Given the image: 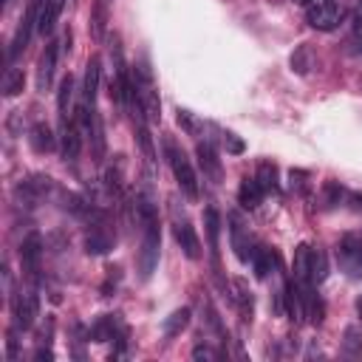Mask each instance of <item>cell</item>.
I'll list each match as a JSON object with an SVG mask.
<instances>
[{"label":"cell","instance_id":"obj_10","mask_svg":"<svg viewBox=\"0 0 362 362\" xmlns=\"http://www.w3.org/2000/svg\"><path fill=\"white\" fill-rule=\"evenodd\" d=\"M195 156H198L201 173H204L212 184H221V181H223V164H221V158H218V150L204 139V141L195 144Z\"/></svg>","mask_w":362,"mask_h":362},{"label":"cell","instance_id":"obj_15","mask_svg":"<svg viewBox=\"0 0 362 362\" xmlns=\"http://www.w3.org/2000/svg\"><path fill=\"white\" fill-rule=\"evenodd\" d=\"M65 3H68V0H42V6H40V20H37V31H40L42 37H48V34L54 31V25L59 23V14H62Z\"/></svg>","mask_w":362,"mask_h":362},{"label":"cell","instance_id":"obj_31","mask_svg":"<svg viewBox=\"0 0 362 362\" xmlns=\"http://www.w3.org/2000/svg\"><path fill=\"white\" fill-rule=\"evenodd\" d=\"M223 144H226V153H232V156H240L243 153V141L235 133H223Z\"/></svg>","mask_w":362,"mask_h":362},{"label":"cell","instance_id":"obj_4","mask_svg":"<svg viewBox=\"0 0 362 362\" xmlns=\"http://www.w3.org/2000/svg\"><path fill=\"white\" fill-rule=\"evenodd\" d=\"M342 3L339 0H308L305 3V20L317 31H334L342 23Z\"/></svg>","mask_w":362,"mask_h":362},{"label":"cell","instance_id":"obj_28","mask_svg":"<svg viewBox=\"0 0 362 362\" xmlns=\"http://www.w3.org/2000/svg\"><path fill=\"white\" fill-rule=\"evenodd\" d=\"M325 277H328V257H325L322 249H314V255H311V283L320 286Z\"/></svg>","mask_w":362,"mask_h":362},{"label":"cell","instance_id":"obj_30","mask_svg":"<svg viewBox=\"0 0 362 362\" xmlns=\"http://www.w3.org/2000/svg\"><path fill=\"white\" fill-rule=\"evenodd\" d=\"M175 119H178V124H181V127H184L189 136H201L204 124H201V122H198V119H195L189 110H181V107H178V116H175Z\"/></svg>","mask_w":362,"mask_h":362},{"label":"cell","instance_id":"obj_11","mask_svg":"<svg viewBox=\"0 0 362 362\" xmlns=\"http://www.w3.org/2000/svg\"><path fill=\"white\" fill-rule=\"evenodd\" d=\"M82 130H79V124H76V119L71 116L65 124H59V141H62V158L65 161H76L79 158V150H82Z\"/></svg>","mask_w":362,"mask_h":362},{"label":"cell","instance_id":"obj_3","mask_svg":"<svg viewBox=\"0 0 362 362\" xmlns=\"http://www.w3.org/2000/svg\"><path fill=\"white\" fill-rule=\"evenodd\" d=\"M130 76H133V90H136V96H139L147 119L150 122H158L161 119V99H158V88H156V79H153L150 65L147 62H139Z\"/></svg>","mask_w":362,"mask_h":362},{"label":"cell","instance_id":"obj_6","mask_svg":"<svg viewBox=\"0 0 362 362\" xmlns=\"http://www.w3.org/2000/svg\"><path fill=\"white\" fill-rule=\"evenodd\" d=\"M11 308H14V328L17 331H28L34 325L37 314H40V297H37V291L34 288H20L17 297H14V303H11Z\"/></svg>","mask_w":362,"mask_h":362},{"label":"cell","instance_id":"obj_2","mask_svg":"<svg viewBox=\"0 0 362 362\" xmlns=\"http://www.w3.org/2000/svg\"><path fill=\"white\" fill-rule=\"evenodd\" d=\"M164 156H167V164H170V170H173V175H175V184H178V189L189 198V201H195L198 198V175H195V170H192V161L187 158V153L178 147V141L173 139V136H164Z\"/></svg>","mask_w":362,"mask_h":362},{"label":"cell","instance_id":"obj_23","mask_svg":"<svg viewBox=\"0 0 362 362\" xmlns=\"http://www.w3.org/2000/svg\"><path fill=\"white\" fill-rule=\"evenodd\" d=\"M107 14H110V0H96L93 14H90V31L96 40L105 37V25H107Z\"/></svg>","mask_w":362,"mask_h":362},{"label":"cell","instance_id":"obj_32","mask_svg":"<svg viewBox=\"0 0 362 362\" xmlns=\"http://www.w3.org/2000/svg\"><path fill=\"white\" fill-rule=\"evenodd\" d=\"M192 359H221V354L209 345H195L192 348Z\"/></svg>","mask_w":362,"mask_h":362},{"label":"cell","instance_id":"obj_16","mask_svg":"<svg viewBox=\"0 0 362 362\" xmlns=\"http://www.w3.org/2000/svg\"><path fill=\"white\" fill-rule=\"evenodd\" d=\"M263 187H260V181L252 175H246L243 181H240V187H238V204L243 206V209H257L260 206V201H263Z\"/></svg>","mask_w":362,"mask_h":362},{"label":"cell","instance_id":"obj_19","mask_svg":"<svg viewBox=\"0 0 362 362\" xmlns=\"http://www.w3.org/2000/svg\"><path fill=\"white\" fill-rule=\"evenodd\" d=\"M311 255L314 249L308 243H300L294 249V280L297 283H311Z\"/></svg>","mask_w":362,"mask_h":362},{"label":"cell","instance_id":"obj_7","mask_svg":"<svg viewBox=\"0 0 362 362\" xmlns=\"http://www.w3.org/2000/svg\"><path fill=\"white\" fill-rule=\"evenodd\" d=\"M229 240H232V249H235L238 260L240 263H252V255H255L257 246H255V240L249 235V226L243 223V218L238 212L229 215Z\"/></svg>","mask_w":362,"mask_h":362},{"label":"cell","instance_id":"obj_12","mask_svg":"<svg viewBox=\"0 0 362 362\" xmlns=\"http://www.w3.org/2000/svg\"><path fill=\"white\" fill-rule=\"evenodd\" d=\"M173 235L181 246V252L189 257V260H201V240L195 235V226L189 221H175L173 223Z\"/></svg>","mask_w":362,"mask_h":362},{"label":"cell","instance_id":"obj_21","mask_svg":"<svg viewBox=\"0 0 362 362\" xmlns=\"http://www.w3.org/2000/svg\"><path fill=\"white\" fill-rule=\"evenodd\" d=\"M71 99H74V76H62L59 82V90H57V110H59V124H65L71 119L68 107H71Z\"/></svg>","mask_w":362,"mask_h":362},{"label":"cell","instance_id":"obj_14","mask_svg":"<svg viewBox=\"0 0 362 362\" xmlns=\"http://www.w3.org/2000/svg\"><path fill=\"white\" fill-rule=\"evenodd\" d=\"M99 79H102V62H99V57H90L88 59V68H85V88H82V102L90 107V110H96V93H99Z\"/></svg>","mask_w":362,"mask_h":362},{"label":"cell","instance_id":"obj_17","mask_svg":"<svg viewBox=\"0 0 362 362\" xmlns=\"http://www.w3.org/2000/svg\"><path fill=\"white\" fill-rule=\"evenodd\" d=\"M277 263H280V257H277V252L269 249V246H257L255 255H252V266H255V274H257L260 280H266V277L277 269Z\"/></svg>","mask_w":362,"mask_h":362},{"label":"cell","instance_id":"obj_5","mask_svg":"<svg viewBox=\"0 0 362 362\" xmlns=\"http://www.w3.org/2000/svg\"><path fill=\"white\" fill-rule=\"evenodd\" d=\"M40 6H42V0H28V6H25V14L20 17V25H17L14 37H11L8 59H17V57H20V51H25L28 40H31V31H37V20H40Z\"/></svg>","mask_w":362,"mask_h":362},{"label":"cell","instance_id":"obj_29","mask_svg":"<svg viewBox=\"0 0 362 362\" xmlns=\"http://www.w3.org/2000/svg\"><path fill=\"white\" fill-rule=\"evenodd\" d=\"M342 351H345L348 356H362V337H359V331H356V328H348V331H345Z\"/></svg>","mask_w":362,"mask_h":362},{"label":"cell","instance_id":"obj_9","mask_svg":"<svg viewBox=\"0 0 362 362\" xmlns=\"http://www.w3.org/2000/svg\"><path fill=\"white\" fill-rule=\"evenodd\" d=\"M337 255H339V266H342L354 280H359V277H362V238H354V235L342 238Z\"/></svg>","mask_w":362,"mask_h":362},{"label":"cell","instance_id":"obj_1","mask_svg":"<svg viewBox=\"0 0 362 362\" xmlns=\"http://www.w3.org/2000/svg\"><path fill=\"white\" fill-rule=\"evenodd\" d=\"M136 221L141 226V246H139V277L150 280V274L158 266V249H161V232H158V209L150 195H136Z\"/></svg>","mask_w":362,"mask_h":362},{"label":"cell","instance_id":"obj_27","mask_svg":"<svg viewBox=\"0 0 362 362\" xmlns=\"http://www.w3.org/2000/svg\"><path fill=\"white\" fill-rule=\"evenodd\" d=\"M235 305H238V311H240V317L243 320H252V291L246 288V283L243 280H235Z\"/></svg>","mask_w":362,"mask_h":362},{"label":"cell","instance_id":"obj_8","mask_svg":"<svg viewBox=\"0 0 362 362\" xmlns=\"http://www.w3.org/2000/svg\"><path fill=\"white\" fill-rule=\"evenodd\" d=\"M40 260H42V240L40 235H28L20 246V263H23V274L28 277V283L40 280Z\"/></svg>","mask_w":362,"mask_h":362},{"label":"cell","instance_id":"obj_13","mask_svg":"<svg viewBox=\"0 0 362 362\" xmlns=\"http://www.w3.org/2000/svg\"><path fill=\"white\" fill-rule=\"evenodd\" d=\"M57 57H59V48L57 42H48L40 54V62H37V88L40 90H48L51 82H54V71H57Z\"/></svg>","mask_w":362,"mask_h":362},{"label":"cell","instance_id":"obj_34","mask_svg":"<svg viewBox=\"0 0 362 362\" xmlns=\"http://www.w3.org/2000/svg\"><path fill=\"white\" fill-rule=\"evenodd\" d=\"M294 3H303V6H305V3H308V0H294Z\"/></svg>","mask_w":362,"mask_h":362},{"label":"cell","instance_id":"obj_26","mask_svg":"<svg viewBox=\"0 0 362 362\" xmlns=\"http://www.w3.org/2000/svg\"><path fill=\"white\" fill-rule=\"evenodd\" d=\"M189 325V308H178L164 320V337H178Z\"/></svg>","mask_w":362,"mask_h":362},{"label":"cell","instance_id":"obj_33","mask_svg":"<svg viewBox=\"0 0 362 362\" xmlns=\"http://www.w3.org/2000/svg\"><path fill=\"white\" fill-rule=\"evenodd\" d=\"M356 20H359V25H362V0H359V11H356Z\"/></svg>","mask_w":362,"mask_h":362},{"label":"cell","instance_id":"obj_24","mask_svg":"<svg viewBox=\"0 0 362 362\" xmlns=\"http://www.w3.org/2000/svg\"><path fill=\"white\" fill-rule=\"evenodd\" d=\"M85 246H88L90 255H102V252H107V249L113 246V238H110L102 226H93L90 235H88V240H85Z\"/></svg>","mask_w":362,"mask_h":362},{"label":"cell","instance_id":"obj_22","mask_svg":"<svg viewBox=\"0 0 362 362\" xmlns=\"http://www.w3.org/2000/svg\"><path fill=\"white\" fill-rule=\"evenodd\" d=\"M23 88H25L23 71L20 68H6V74H3V96L6 99H14L17 93H23Z\"/></svg>","mask_w":362,"mask_h":362},{"label":"cell","instance_id":"obj_18","mask_svg":"<svg viewBox=\"0 0 362 362\" xmlns=\"http://www.w3.org/2000/svg\"><path fill=\"white\" fill-rule=\"evenodd\" d=\"M204 229H206V240H209V255L215 260V269H218V235H221V215L215 206H206L204 212Z\"/></svg>","mask_w":362,"mask_h":362},{"label":"cell","instance_id":"obj_20","mask_svg":"<svg viewBox=\"0 0 362 362\" xmlns=\"http://www.w3.org/2000/svg\"><path fill=\"white\" fill-rule=\"evenodd\" d=\"M28 141H31L34 153H51V150H54V144H57V139H54V133H51V127H48L45 122H37V124L31 127Z\"/></svg>","mask_w":362,"mask_h":362},{"label":"cell","instance_id":"obj_25","mask_svg":"<svg viewBox=\"0 0 362 362\" xmlns=\"http://www.w3.org/2000/svg\"><path fill=\"white\" fill-rule=\"evenodd\" d=\"M255 178L260 181L263 192H277V189H280V184H277V167H274L272 161H260V167H257V175H255Z\"/></svg>","mask_w":362,"mask_h":362}]
</instances>
